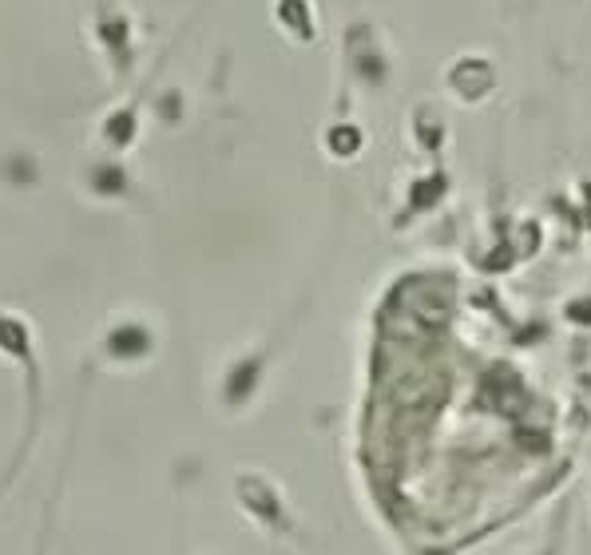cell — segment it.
<instances>
[{
	"label": "cell",
	"instance_id": "6da1fadb",
	"mask_svg": "<svg viewBox=\"0 0 591 555\" xmlns=\"http://www.w3.org/2000/svg\"><path fill=\"white\" fill-rule=\"evenodd\" d=\"M445 84H449V92H453L461 104H480V100L496 88V72H492V64L480 60V56H461V60L445 72Z\"/></svg>",
	"mask_w": 591,
	"mask_h": 555
},
{
	"label": "cell",
	"instance_id": "3957f363",
	"mask_svg": "<svg viewBox=\"0 0 591 555\" xmlns=\"http://www.w3.org/2000/svg\"><path fill=\"white\" fill-rule=\"evenodd\" d=\"M108 345H112L116 357H143L151 349V333L143 330V326H119Z\"/></svg>",
	"mask_w": 591,
	"mask_h": 555
},
{
	"label": "cell",
	"instance_id": "7a4b0ae2",
	"mask_svg": "<svg viewBox=\"0 0 591 555\" xmlns=\"http://www.w3.org/2000/svg\"><path fill=\"white\" fill-rule=\"evenodd\" d=\"M238 496H242V504L250 508V516H258V520H266V524H286V516H282V496H278L274 488H266V480L242 476V480H238Z\"/></svg>",
	"mask_w": 591,
	"mask_h": 555
},
{
	"label": "cell",
	"instance_id": "277c9868",
	"mask_svg": "<svg viewBox=\"0 0 591 555\" xmlns=\"http://www.w3.org/2000/svg\"><path fill=\"white\" fill-rule=\"evenodd\" d=\"M361 143H365V135H361V127H354V123H338V127L326 135V147H330L338 159H350V155H357V151H361Z\"/></svg>",
	"mask_w": 591,
	"mask_h": 555
},
{
	"label": "cell",
	"instance_id": "5b68a950",
	"mask_svg": "<svg viewBox=\"0 0 591 555\" xmlns=\"http://www.w3.org/2000/svg\"><path fill=\"white\" fill-rule=\"evenodd\" d=\"M445 187H449L445 179H441L437 187H425V183L417 179V187H413V207H417V211H425V207H433V203H437V199L445 195Z\"/></svg>",
	"mask_w": 591,
	"mask_h": 555
}]
</instances>
